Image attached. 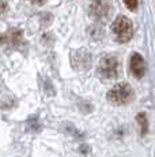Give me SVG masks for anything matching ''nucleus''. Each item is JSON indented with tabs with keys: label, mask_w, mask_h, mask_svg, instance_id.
I'll return each mask as SVG.
<instances>
[{
	"label": "nucleus",
	"mask_w": 155,
	"mask_h": 157,
	"mask_svg": "<svg viewBox=\"0 0 155 157\" xmlns=\"http://www.w3.org/2000/svg\"><path fill=\"white\" fill-rule=\"evenodd\" d=\"M133 97H135V92H133L132 86L125 82L117 83L108 92V100L116 105L129 104L132 102Z\"/></svg>",
	"instance_id": "obj_1"
},
{
	"label": "nucleus",
	"mask_w": 155,
	"mask_h": 157,
	"mask_svg": "<svg viewBox=\"0 0 155 157\" xmlns=\"http://www.w3.org/2000/svg\"><path fill=\"white\" fill-rule=\"evenodd\" d=\"M112 30L118 43H128L133 37V25L127 17H117L112 25Z\"/></svg>",
	"instance_id": "obj_2"
},
{
	"label": "nucleus",
	"mask_w": 155,
	"mask_h": 157,
	"mask_svg": "<svg viewBox=\"0 0 155 157\" xmlns=\"http://www.w3.org/2000/svg\"><path fill=\"white\" fill-rule=\"evenodd\" d=\"M98 74L103 79H114L120 74V62L116 56H103L98 66Z\"/></svg>",
	"instance_id": "obj_3"
},
{
	"label": "nucleus",
	"mask_w": 155,
	"mask_h": 157,
	"mask_svg": "<svg viewBox=\"0 0 155 157\" xmlns=\"http://www.w3.org/2000/svg\"><path fill=\"white\" fill-rule=\"evenodd\" d=\"M129 68L135 78H138V79L143 78V75L146 72V62L143 59V56L139 55V53H133L129 60Z\"/></svg>",
	"instance_id": "obj_4"
},
{
	"label": "nucleus",
	"mask_w": 155,
	"mask_h": 157,
	"mask_svg": "<svg viewBox=\"0 0 155 157\" xmlns=\"http://www.w3.org/2000/svg\"><path fill=\"white\" fill-rule=\"evenodd\" d=\"M90 14L97 19L108 17L109 14V4L105 0H93L90 4Z\"/></svg>",
	"instance_id": "obj_5"
},
{
	"label": "nucleus",
	"mask_w": 155,
	"mask_h": 157,
	"mask_svg": "<svg viewBox=\"0 0 155 157\" xmlns=\"http://www.w3.org/2000/svg\"><path fill=\"white\" fill-rule=\"evenodd\" d=\"M136 120H138L139 126L142 127V134L144 135L146 132H147V127H148V122H147V116H146L144 113H139L138 117H136Z\"/></svg>",
	"instance_id": "obj_6"
},
{
	"label": "nucleus",
	"mask_w": 155,
	"mask_h": 157,
	"mask_svg": "<svg viewBox=\"0 0 155 157\" xmlns=\"http://www.w3.org/2000/svg\"><path fill=\"white\" fill-rule=\"evenodd\" d=\"M138 3H139V0H124L125 7H127L128 10H131V11H135L136 10V7H138Z\"/></svg>",
	"instance_id": "obj_7"
},
{
	"label": "nucleus",
	"mask_w": 155,
	"mask_h": 157,
	"mask_svg": "<svg viewBox=\"0 0 155 157\" xmlns=\"http://www.w3.org/2000/svg\"><path fill=\"white\" fill-rule=\"evenodd\" d=\"M30 3H33V4H37V6H42L44 3H46V0H29Z\"/></svg>",
	"instance_id": "obj_8"
}]
</instances>
